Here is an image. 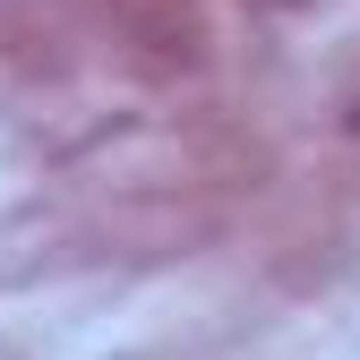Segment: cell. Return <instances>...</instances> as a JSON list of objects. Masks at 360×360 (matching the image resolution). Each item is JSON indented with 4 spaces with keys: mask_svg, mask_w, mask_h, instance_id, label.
<instances>
[{
    "mask_svg": "<svg viewBox=\"0 0 360 360\" xmlns=\"http://www.w3.org/2000/svg\"><path fill=\"white\" fill-rule=\"evenodd\" d=\"M352 129H360V112H352Z\"/></svg>",
    "mask_w": 360,
    "mask_h": 360,
    "instance_id": "1",
    "label": "cell"
}]
</instances>
